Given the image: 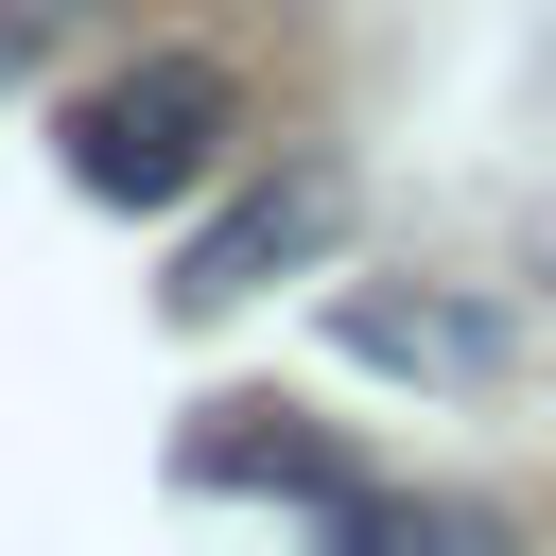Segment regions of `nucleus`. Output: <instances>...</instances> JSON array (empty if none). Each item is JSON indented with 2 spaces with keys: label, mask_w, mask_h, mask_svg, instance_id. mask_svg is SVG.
<instances>
[{
  "label": "nucleus",
  "mask_w": 556,
  "mask_h": 556,
  "mask_svg": "<svg viewBox=\"0 0 556 556\" xmlns=\"http://www.w3.org/2000/svg\"><path fill=\"white\" fill-rule=\"evenodd\" d=\"M226 139H243L226 52H139V70H104V87L70 104V191H87V208H191V191L226 174Z\"/></svg>",
  "instance_id": "nucleus-1"
},
{
  "label": "nucleus",
  "mask_w": 556,
  "mask_h": 556,
  "mask_svg": "<svg viewBox=\"0 0 556 556\" xmlns=\"http://www.w3.org/2000/svg\"><path fill=\"white\" fill-rule=\"evenodd\" d=\"M174 486H243V504H295V521H330V539H486L469 504H400L382 469H348L295 400H208V434H174Z\"/></svg>",
  "instance_id": "nucleus-2"
},
{
  "label": "nucleus",
  "mask_w": 556,
  "mask_h": 556,
  "mask_svg": "<svg viewBox=\"0 0 556 556\" xmlns=\"http://www.w3.org/2000/svg\"><path fill=\"white\" fill-rule=\"evenodd\" d=\"M330 243H348V174H330V156H295V174H261L226 226H191L156 295H174V313H243L261 278H313Z\"/></svg>",
  "instance_id": "nucleus-3"
},
{
  "label": "nucleus",
  "mask_w": 556,
  "mask_h": 556,
  "mask_svg": "<svg viewBox=\"0 0 556 556\" xmlns=\"http://www.w3.org/2000/svg\"><path fill=\"white\" fill-rule=\"evenodd\" d=\"M348 365H382V382H434V400H486L504 365H521V330L504 313H469L452 278H417V295H348Z\"/></svg>",
  "instance_id": "nucleus-4"
},
{
  "label": "nucleus",
  "mask_w": 556,
  "mask_h": 556,
  "mask_svg": "<svg viewBox=\"0 0 556 556\" xmlns=\"http://www.w3.org/2000/svg\"><path fill=\"white\" fill-rule=\"evenodd\" d=\"M87 17H104V0H0V87H35V70L87 35Z\"/></svg>",
  "instance_id": "nucleus-5"
}]
</instances>
